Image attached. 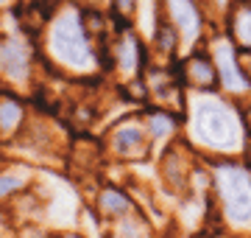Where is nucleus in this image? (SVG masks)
I'll return each instance as SVG.
<instances>
[{
    "mask_svg": "<svg viewBox=\"0 0 251 238\" xmlns=\"http://www.w3.org/2000/svg\"><path fill=\"white\" fill-rule=\"evenodd\" d=\"M193 135L209 149H237L243 143L234 110L212 95H201L193 104Z\"/></svg>",
    "mask_w": 251,
    "mask_h": 238,
    "instance_id": "1",
    "label": "nucleus"
},
{
    "mask_svg": "<svg viewBox=\"0 0 251 238\" xmlns=\"http://www.w3.org/2000/svg\"><path fill=\"white\" fill-rule=\"evenodd\" d=\"M48 48L53 59H59L73 70H87L95 59V45H92L90 34L84 31L81 17H75L73 11H64L53 20L50 34H48Z\"/></svg>",
    "mask_w": 251,
    "mask_h": 238,
    "instance_id": "2",
    "label": "nucleus"
},
{
    "mask_svg": "<svg viewBox=\"0 0 251 238\" xmlns=\"http://www.w3.org/2000/svg\"><path fill=\"white\" fill-rule=\"evenodd\" d=\"M218 191H221V199H224V210L226 219L237 224V227H246L251 224V179L243 168H234V165H226L218 171Z\"/></svg>",
    "mask_w": 251,
    "mask_h": 238,
    "instance_id": "3",
    "label": "nucleus"
},
{
    "mask_svg": "<svg viewBox=\"0 0 251 238\" xmlns=\"http://www.w3.org/2000/svg\"><path fill=\"white\" fill-rule=\"evenodd\" d=\"M28 64H31V51H28L25 37L0 39V73L20 82V79H25Z\"/></svg>",
    "mask_w": 251,
    "mask_h": 238,
    "instance_id": "4",
    "label": "nucleus"
},
{
    "mask_svg": "<svg viewBox=\"0 0 251 238\" xmlns=\"http://www.w3.org/2000/svg\"><path fill=\"white\" fill-rule=\"evenodd\" d=\"M168 3H171V14L176 20V26L184 34V48H190L198 37V28H201V17H198L196 6L190 0H168Z\"/></svg>",
    "mask_w": 251,
    "mask_h": 238,
    "instance_id": "5",
    "label": "nucleus"
},
{
    "mask_svg": "<svg viewBox=\"0 0 251 238\" xmlns=\"http://www.w3.org/2000/svg\"><path fill=\"white\" fill-rule=\"evenodd\" d=\"M215 62H218V73L224 79V84L229 90L240 92L246 90V79L237 73V64H234V51L229 42H218L215 45Z\"/></svg>",
    "mask_w": 251,
    "mask_h": 238,
    "instance_id": "6",
    "label": "nucleus"
},
{
    "mask_svg": "<svg viewBox=\"0 0 251 238\" xmlns=\"http://www.w3.org/2000/svg\"><path fill=\"white\" fill-rule=\"evenodd\" d=\"M145 146V132L137 123H126L115 132V151L117 154H140Z\"/></svg>",
    "mask_w": 251,
    "mask_h": 238,
    "instance_id": "7",
    "label": "nucleus"
},
{
    "mask_svg": "<svg viewBox=\"0 0 251 238\" xmlns=\"http://www.w3.org/2000/svg\"><path fill=\"white\" fill-rule=\"evenodd\" d=\"M20 120H23V107L14 98H0V132L11 135Z\"/></svg>",
    "mask_w": 251,
    "mask_h": 238,
    "instance_id": "8",
    "label": "nucleus"
},
{
    "mask_svg": "<svg viewBox=\"0 0 251 238\" xmlns=\"http://www.w3.org/2000/svg\"><path fill=\"white\" fill-rule=\"evenodd\" d=\"M115 56H117V62H120V67L131 73V70L137 67V42H134V37H123L120 39Z\"/></svg>",
    "mask_w": 251,
    "mask_h": 238,
    "instance_id": "9",
    "label": "nucleus"
},
{
    "mask_svg": "<svg viewBox=\"0 0 251 238\" xmlns=\"http://www.w3.org/2000/svg\"><path fill=\"white\" fill-rule=\"evenodd\" d=\"M190 73H193V79L201 82V84H212V79H215V70H212L206 62H201V59L190 64Z\"/></svg>",
    "mask_w": 251,
    "mask_h": 238,
    "instance_id": "10",
    "label": "nucleus"
},
{
    "mask_svg": "<svg viewBox=\"0 0 251 238\" xmlns=\"http://www.w3.org/2000/svg\"><path fill=\"white\" fill-rule=\"evenodd\" d=\"M126 208H128V202L120 196V193H103V210L106 213H123Z\"/></svg>",
    "mask_w": 251,
    "mask_h": 238,
    "instance_id": "11",
    "label": "nucleus"
},
{
    "mask_svg": "<svg viewBox=\"0 0 251 238\" xmlns=\"http://www.w3.org/2000/svg\"><path fill=\"white\" fill-rule=\"evenodd\" d=\"M237 37L251 45V11H240V17H237Z\"/></svg>",
    "mask_w": 251,
    "mask_h": 238,
    "instance_id": "12",
    "label": "nucleus"
},
{
    "mask_svg": "<svg viewBox=\"0 0 251 238\" xmlns=\"http://www.w3.org/2000/svg\"><path fill=\"white\" fill-rule=\"evenodd\" d=\"M151 126H153V135H168V132H171L173 129V123H171V118H168V115H153L151 118Z\"/></svg>",
    "mask_w": 251,
    "mask_h": 238,
    "instance_id": "13",
    "label": "nucleus"
},
{
    "mask_svg": "<svg viewBox=\"0 0 251 238\" xmlns=\"http://www.w3.org/2000/svg\"><path fill=\"white\" fill-rule=\"evenodd\" d=\"M20 185H23V177H6V174H0V196L11 193L14 188H20Z\"/></svg>",
    "mask_w": 251,
    "mask_h": 238,
    "instance_id": "14",
    "label": "nucleus"
},
{
    "mask_svg": "<svg viewBox=\"0 0 251 238\" xmlns=\"http://www.w3.org/2000/svg\"><path fill=\"white\" fill-rule=\"evenodd\" d=\"M6 3H11V0H0V6H6Z\"/></svg>",
    "mask_w": 251,
    "mask_h": 238,
    "instance_id": "15",
    "label": "nucleus"
},
{
    "mask_svg": "<svg viewBox=\"0 0 251 238\" xmlns=\"http://www.w3.org/2000/svg\"><path fill=\"white\" fill-rule=\"evenodd\" d=\"M92 3H98V0H92Z\"/></svg>",
    "mask_w": 251,
    "mask_h": 238,
    "instance_id": "16",
    "label": "nucleus"
}]
</instances>
